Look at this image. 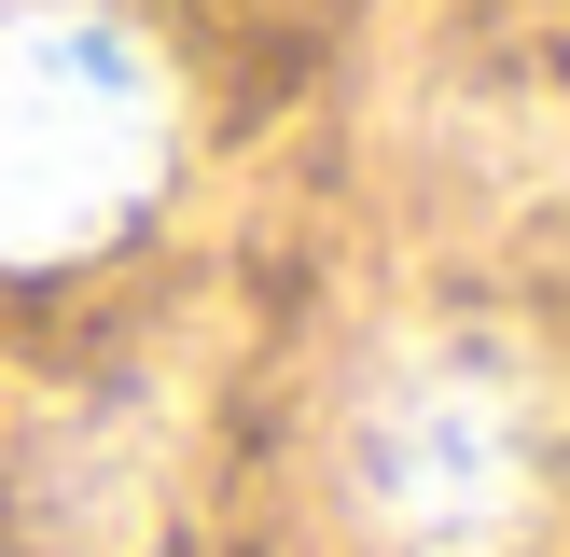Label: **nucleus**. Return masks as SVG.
<instances>
[{
	"label": "nucleus",
	"instance_id": "nucleus-1",
	"mask_svg": "<svg viewBox=\"0 0 570 557\" xmlns=\"http://www.w3.org/2000/svg\"><path fill=\"white\" fill-rule=\"evenodd\" d=\"M348 501L390 557H515L543 516V390L488 334H417L348 404Z\"/></svg>",
	"mask_w": 570,
	"mask_h": 557
},
{
	"label": "nucleus",
	"instance_id": "nucleus-2",
	"mask_svg": "<svg viewBox=\"0 0 570 557\" xmlns=\"http://www.w3.org/2000/svg\"><path fill=\"white\" fill-rule=\"evenodd\" d=\"M167 167V70L83 0H14L0 14V251L56 265V251L111 237Z\"/></svg>",
	"mask_w": 570,
	"mask_h": 557
},
{
	"label": "nucleus",
	"instance_id": "nucleus-3",
	"mask_svg": "<svg viewBox=\"0 0 570 557\" xmlns=\"http://www.w3.org/2000/svg\"><path fill=\"white\" fill-rule=\"evenodd\" d=\"M14 501H28V529L70 544V557L139 544L154 501H167V404L154 390H70V404H42L14 432Z\"/></svg>",
	"mask_w": 570,
	"mask_h": 557
}]
</instances>
